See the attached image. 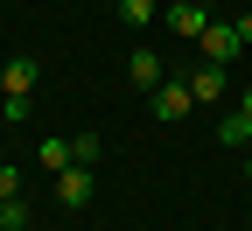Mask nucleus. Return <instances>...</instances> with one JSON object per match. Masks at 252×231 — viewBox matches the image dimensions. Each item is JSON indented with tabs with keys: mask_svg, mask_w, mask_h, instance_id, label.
<instances>
[{
	"mask_svg": "<svg viewBox=\"0 0 252 231\" xmlns=\"http://www.w3.org/2000/svg\"><path fill=\"white\" fill-rule=\"evenodd\" d=\"M238 56H245L238 28H231V21H210V28H203V63H238Z\"/></svg>",
	"mask_w": 252,
	"mask_h": 231,
	"instance_id": "f257e3e1",
	"label": "nucleus"
},
{
	"mask_svg": "<svg viewBox=\"0 0 252 231\" xmlns=\"http://www.w3.org/2000/svg\"><path fill=\"white\" fill-rule=\"evenodd\" d=\"M126 84H133V91H161L168 84L161 56H154V49H133V56H126Z\"/></svg>",
	"mask_w": 252,
	"mask_h": 231,
	"instance_id": "f03ea898",
	"label": "nucleus"
},
{
	"mask_svg": "<svg viewBox=\"0 0 252 231\" xmlns=\"http://www.w3.org/2000/svg\"><path fill=\"white\" fill-rule=\"evenodd\" d=\"M161 21L175 28V35H189V42H203V28H210V7H196V0H175V7H161Z\"/></svg>",
	"mask_w": 252,
	"mask_h": 231,
	"instance_id": "7ed1b4c3",
	"label": "nucleus"
},
{
	"mask_svg": "<svg viewBox=\"0 0 252 231\" xmlns=\"http://www.w3.org/2000/svg\"><path fill=\"white\" fill-rule=\"evenodd\" d=\"M56 203L63 210H84L91 203V168H84V161H70V168L56 175Z\"/></svg>",
	"mask_w": 252,
	"mask_h": 231,
	"instance_id": "20e7f679",
	"label": "nucleus"
},
{
	"mask_svg": "<svg viewBox=\"0 0 252 231\" xmlns=\"http://www.w3.org/2000/svg\"><path fill=\"white\" fill-rule=\"evenodd\" d=\"M189 105H196V91H189V77H168L161 91H154V112H161V119H189Z\"/></svg>",
	"mask_w": 252,
	"mask_h": 231,
	"instance_id": "39448f33",
	"label": "nucleus"
},
{
	"mask_svg": "<svg viewBox=\"0 0 252 231\" xmlns=\"http://www.w3.org/2000/svg\"><path fill=\"white\" fill-rule=\"evenodd\" d=\"M35 77H42V63H35V56H7V70H0L7 98H28V91H35Z\"/></svg>",
	"mask_w": 252,
	"mask_h": 231,
	"instance_id": "423d86ee",
	"label": "nucleus"
},
{
	"mask_svg": "<svg viewBox=\"0 0 252 231\" xmlns=\"http://www.w3.org/2000/svg\"><path fill=\"white\" fill-rule=\"evenodd\" d=\"M189 91H196L203 105H217V98L231 91V77H224V63H203V70H189Z\"/></svg>",
	"mask_w": 252,
	"mask_h": 231,
	"instance_id": "0eeeda50",
	"label": "nucleus"
},
{
	"mask_svg": "<svg viewBox=\"0 0 252 231\" xmlns=\"http://www.w3.org/2000/svg\"><path fill=\"white\" fill-rule=\"evenodd\" d=\"M217 140H224V147H252V119H245V112L217 119Z\"/></svg>",
	"mask_w": 252,
	"mask_h": 231,
	"instance_id": "6e6552de",
	"label": "nucleus"
},
{
	"mask_svg": "<svg viewBox=\"0 0 252 231\" xmlns=\"http://www.w3.org/2000/svg\"><path fill=\"white\" fill-rule=\"evenodd\" d=\"M154 14H161V7H154V0H119V21H126V28H147Z\"/></svg>",
	"mask_w": 252,
	"mask_h": 231,
	"instance_id": "1a4fd4ad",
	"label": "nucleus"
},
{
	"mask_svg": "<svg viewBox=\"0 0 252 231\" xmlns=\"http://www.w3.org/2000/svg\"><path fill=\"white\" fill-rule=\"evenodd\" d=\"M28 224H35V217H28V203H21V196H7V203H0V231H28Z\"/></svg>",
	"mask_w": 252,
	"mask_h": 231,
	"instance_id": "9d476101",
	"label": "nucleus"
},
{
	"mask_svg": "<svg viewBox=\"0 0 252 231\" xmlns=\"http://www.w3.org/2000/svg\"><path fill=\"white\" fill-rule=\"evenodd\" d=\"M42 168H49V175L70 168V140H42Z\"/></svg>",
	"mask_w": 252,
	"mask_h": 231,
	"instance_id": "9b49d317",
	"label": "nucleus"
},
{
	"mask_svg": "<svg viewBox=\"0 0 252 231\" xmlns=\"http://www.w3.org/2000/svg\"><path fill=\"white\" fill-rule=\"evenodd\" d=\"M70 161H84V168H91V161H98V133H77V140H70Z\"/></svg>",
	"mask_w": 252,
	"mask_h": 231,
	"instance_id": "f8f14e48",
	"label": "nucleus"
},
{
	"mask_svg": "<svg viewBox=\"0 0 252 231\" xmlns=\"http://www.w3.org/2000/svg\"><path fill=\"white\" fill-rule=\"evenodd\" d=\"M7 196H21V168H0V203Z\"/></svg>",
	"mask_w": 252,
	"mask_h": 231,
	"instance_id": "ddd939ff",
	"label": "nucleus"
},
{
	"mask_svg": "<svg viewBox=\"0 0 252 231\" xmlns=\"http://www.w3.org/2000/svg\"><path fill=\"white\" fill-rule=\"evenodd\" d=\"M231 28H238V42H245V49H252V7H245V14H238V21H231Z\"/></svg>",
	"mask_w": 252,
	"mask_h": 231,
	"instance_id": "4468645a",
	"label": "nucleus"
},
{
	"mask_svg": "<svg viewBox=\"0 0 252 231\" xmlns=\"http://www.w3.org/2000/svg\"><path fill=\"white\" fill-rule=\"evenodd\" d=\"M238 112H245V119H252V84H245V91H238Z\"/></svg>",
	"mask_w": 252,
	"mask_h": 231,
	"instance_id": "2eb2a0df",
	"label": "nucleus"
},
{
	"mask_svg": "<svg viewBox=\"0 0 252 231\" xmlns=\"http://www.w3.org/2000/svg\"><path fill=\"white\" fill-rule=\"evenodd\" d=\"M245 182H252V154H245Z\"/></svg>",
	"mask_w": 252,
	"mask_h": 231,
	"instance_id": "dca6fc26",
	"label": "nucleus"
},
{
	"mask_svg": "<svg viewBox=\"0 0 252 231\" xmlns=\"http://www.w3.org/2000/svg\"><path fill=\"white\" fill-rule=\"evenodd\" d=\"M196 7H210V0H196Z\"/></svg>",
	"mask_w": 252,
	"mask_h": 231,
	"instance_id": "f3484780",
	"label": "nucleus"
}]
</instances>
